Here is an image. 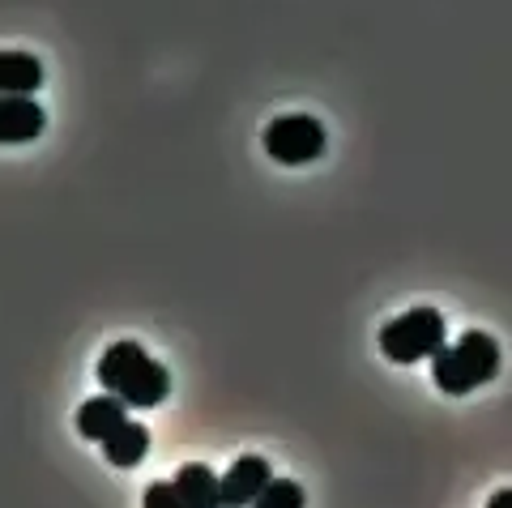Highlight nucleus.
Wrapping results in <instances>:
<instances>
[{"label":"nucleus","mask_w":512,"mask_h":508,"mask_svg":"<svg viewBox=\"0 0 512 508\" xmlns=\"http://www.w3.org/2000/svg\"><path fill=\"white\" fill-rule=\"evenodd\" d=\"M487 508H512V487H504V491H495V496L487 500Z\"/></svg>","instance_id":"ddd939ff"},{"label":"nucleus","mask_w":512,"mask_h":508,"mask_svg":"<svg viewBox=\"0 0 512 508\" xmlns=\"http://www.w3.org/2000/svg\"><path fill=\"white\" fill-rule=\"evenodd\" d=\"M141 508H184V500L175 491V483H150L146 496H141Z\"/></svg>","instance_id":"f8f14e48"},{"label":"nucleus","mask_w":512,"mask_h":508,"mask_svg":"<svg viewBox=\"0 0 512 508\" xmlns=\"http://www.w3.org/2000/svg\"><path fill=\"white\" fill-rule=\"evenodd\" d=\"M43 107L30 94H0V146H26L43 133Z\"/></svg>","instance_id":"423d86ee"},{"label":"nucleus","mask_w":512,"mask_h":508,"mask_svg":"<svg viewBox=\"0 0 512 508\" xmlns=\"http://www.w3.org/2000/svg\"><path fill=\"white\" fill-rule=\"evenodd\" d=\"M380 351L393 363H419L444 351V316L436 308H410L380 329Z\"/></svg>","instance_id":"7ed1b4c3"},{"label":"nucleus","mask_w":512,"mask_h":508,"mask_svg":"<svg viewBox=\"0 0 512 508\" xmlns=\"http://www.w3.org/2000/svg\"><path fill=\"white\" fill-rule=\"evenodd\" d=\"M252 508H303V487L291 479H274L261 496H256Z\"/></svg>","instance_id":"9b49d317"},{"label":"nucleus","mask_w":512,"mask_h":508,"mask_svg":"<svg viewBox=\"0 0 512 508\" xmlns=\"http://www.w3.org/2000/svg\"><path fill=\"white\" fill-rule=\"evenodd\" d=\"M128 402H120L116 393H103V398H90L82 402V410H77V432H82L86 440H107V436H116L120 427L128 423Z\"/></svg>","instance_id":"0eeeda50"},{"label":"nucleus","mask_w":512,"mask_h":508,"mask_svg":"<svg viewBox=\"0 0 512 508\" xmlns=\"http://www.w3.org/2000/svg\"><path fill=\"white\" fill-rule=\"evenodd\" d=\"M146 453H150V432L141 423H124L116 436L103 440V457L120 470H133L137 462H146Z\"/></svg>","instance_id":"9d476101"},{"label":"nucleus","mask_w":512,"mask_h":508,"mask_svg":"<svg viewBox=\"0 0 512 508\" xmlns=\"http://www.w3.org/2000/svg\"><path fill=\"white\" fill-rule=\"evenodd\" d=\"M495 372H500V346H495V338L483 329L461 333V342L444 346L440 355H431V380H436L440 393H448V398L474 393L478 385L495 380Z\"/></svg>","instance_id":"f03ea898"},{"label":"nucleus","mask_w":512,"mask_h":508,"mask_svg":"<svg viewBox=\"0 0 512 508\" xmlns=\"http://www.w3.org/2000/svg\"><path fill=\"white\" fill-rule=\"evenodd\" d=\"M175 491H180L184 508H222V479L205 462H188L175 470Z\"/></svg>","instance_id":"6e6552de"},{"label":"nucleus","mask_w":512,"mask_h":508,"mask_svg":"<svg viewBox=\"0 0 512 508\" xmlns=\"http://www.w3.org/2000/svg\"><path fill=\"white\" fill-rule=\"evenodd\" d=\"M265 154L282 167H308L325 154V124L316 116H278L265 129Z\"/></svg>","instance_id":"20e7f679"},{"label":"nucleus","mask_w":512,"mask_h":508,"mask_svg":"<svg viewBox=\"0 0 512 508\" xmlns=\"http://www.w3.org/2000/svg\"><path fill=\"white\" fill-rule=\"evenodd\" d=\"M274 483V470H269L265 457H239V462L222 474V508H252L256 496Z\"/></svg>","instance_id":"39448f33"},{"label":"nucleus","mask_w":512,"mask_h":508,"mask_svg":"<svg viewBox=\"0 0 512 508\" xmlns=\"http://www.w3.org/2000/svg\"><path fill=\"white\" fill-rule=\"evenodd\" d=\"M99 385L107 393H116V398L128 402L133 410H154L167 398L171 376L154 355H146V346L116 342V346H107L99 359Z\"/></svg>","instance_id":"f257e3e1"},{"label":"nucleus","mask_w":512,"mask_h":508,"mask_svg":"<svg viewBox=\"0 0 512 508\" xmlns=\"http://www.w3.org/2000/svg\"><path fill=\"white\" fill-rule=\"evenodd\" d=\"M43 86V65L30 52H0V94H35Z\"/></svg>","instance_id":"1a4fd4ad"}]
</instances>
